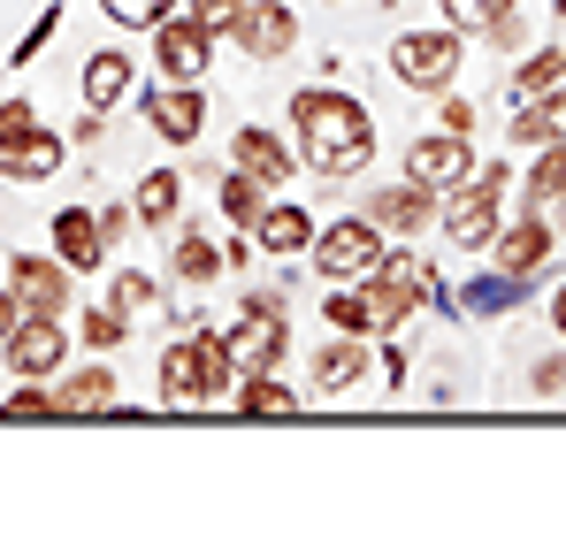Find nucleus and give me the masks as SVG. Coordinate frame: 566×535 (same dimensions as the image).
Listing matches in <instances>:
<instances>
[{
    "label": "nucleus",
    "mask_w": 566,
    "mask_h": 535,
    "mask_svg": "<svg viewBox=\"0 0 566 535\" xmlns=\"http://www.w3.org/2000/svg\"><path fill=\"white\" fill-rule=\"evenodd\" d=\"M283 115H291L298 169H314L322 183L368 177V161H376V115H368V99H353V92H337V85H298Z\"/></svg>",
    "instance_id": "obj_1"
},
{
    "label": "nucleus",
    "mask_w": 566,
    "mask_h": 535,
    "mask_svg": "<svg viewBox=\"0 0 566 535\" xmlns=\"http://www.w3.org/2000/svg\"><path fill=\"white\" fill-rule=\"evenodd\" d=\"M154 390H161V406H230L238 367H230V353H222V329H191V337H177V345H161Z\"/></svg>",
    "instance_id": "obj_2"
},
{
    "label": "nucleus",
    "mask_w": 566,
    "mask_h": 535,
    "mask_svg": "<svg viewBox=\"0 0 566 535\" xmlns=\"http://www.w3.org/2000/svg\"><path fill=\"white\" fill-rule=\"evenodd\" d=\"M505 183H513V169H505V161H490V169H474L468 183H452V191H444L437 230H444L460 253H490V245H497V230H505Z\"/></svg>",
    "instance_id": "obj_3"
},
{
    "label": "nucleus",
    "mask_w": 566,
    "mask_h": 535,
    "mask_svg": "<svg viewBox=\"0 0 566 535\" xmlns=\"http://www.w3.org/2000/svg\"><path fill=\"white\" fill-rule=\"evenodd\" d=\"M222 353H230V367L238 375H261V367H283L291 359V306H283L276 291H245L238 298V322L222 329Z\"/></svg>",
    "instance_id": "obj_4"
},
{
    "label": "nucleus",
    "mask_w": 566,
    "mask_h": 535,
    "mask_svg": "<svg viewBox=\"0 0 566 535\" xmlns=\"http://www.w3.org/2000/svg\"><path fill=\"white\" fill-rule=\"evenodd\" d=\"M468 70V31L437 23V31H398L390 39V77L406 92H452Z\"/></svg>",
    "instance_id": "obj_5"
},
{
    "label": "nucleus",
    "mask_w": 566,
    "mask_h": 535,
    "mask_svg": "<svg viewBox=\"0 0 566 535\" xmlns=\"http://www.w3.org/2000/svg\"><path fill=\"white\" fill-rule=\"evenodd\" d=\"M382 253H390V238H382L368 214H337V222H322V230H314L306 268H314L322 283H360V275H368Z\"/></svg>",
    "instance_id": "obj_6"
},
{
    "label": "nucleus",
    "mask_w": 566,
    "mask_h": 535,
    "mask_svg": "<svg viewBox=\"0 0 566 535\" xmlns=\"http://www.w3.org/2000/svg\"><path fill=\"white\" fill-rule=\"evenodd\" d=\"M214 54H222V31H214L207 15L177 8V15L154 23V77H161V85H199V77L214 70Z\"/></svg>",
    "instance_id": "obj_7"
},
{
    "label": "nucleus",
    "mask_w": 566,
    "mask_h": 535,
    "mask_svg": "<svg viewBox=\"0 0 566 535\" xmlns=\"http://www.w3.org/2000/svg\"><path fill=\"white\" fill-rule=\"evenodd\" d=\"M0 367H8L15 382H54V375L70 367V329H62V314H23V322L0 337Z\"/></svg>",
    "instance_id": "obj_8"
},
{
    "label": "nucleus",
    "mask_w": 566,
    "mask_h": 535,
    "mask_svg": "<svg viewBox=\"0 0 566 535\" xmlns=\"http://www.w3.org/2000/svg\"><path fill=\"white\" fill-rule=\"evenodd\" d=\"M222 39H230L245 62H283V54L298 46V8H291V0H245Z\"/></svg>",
    "instance_id": "obj_9"
},
{
    "label": "nucleus",
    "mask_w": 566,
    "mask_h": 535,
    "mask_svg": "<svg viewBox=\"0 0 566 535\" xmlns=\"http://www.w3.org/2000/svg\"><path fill=\"white\" fill-rule=\"evenodd\" d=\"M437 207H444V191H429L421 177H398V183H376L368 199H360V214L376 222L382 238H421L429 222H437Z\"/></svg>",
    "instance_id": "obj_10"
},
{
    "label": "nucleus",
    "mask_w": 566,
    "mask_h": 535,
    "mask_svg": "<svg viewBox=\"0 0 566 535\" xmlns=\"http://www.w3.org/2000/svg\"><path fill=\"white\" fill-rule=\"evenodd\" d=\"M138 107H146V130H154L161 146H199V130H207V115H214L199 85H161V77L146 85Z\"/></svg>",
    "instance_id": "obj_11"
},
{
    "label": "nucleus",
    "mask_w": 566,
    "mask_h": 535,
    "mask_svg": "<svg viewBox=\"0 0 566 535\" xmlns=\"http://www.w3.org/2000/svg\"><path fill=\"white\" fill-rule=\"evenodd\" d=\"M482 161H474V138L460 130H429V138H406V177H421L429 191H452V183H468Z\"/></svg>",
    "instance_id": "obj_12"
},
{
    "label": "nucleus",
    "mask_w": 566,
    "mask_h": 535,
    "mask_svg": "<svg viewBox=\"0 0 566 535\" xmlns=\"http://www.w3.org/2000/svg\"><path fill=\"white\" fill-rule=\"evenodd\" d=\"M230 169H245V177L269 183V191H283V183L298 177V146L283 130H269V123H238L230 130Z\"/></svg>",
    "instance_id": "obj_13"
},
{
    "label": "nucleus",
    "mask_w": 566,
    "mask_h": 535,
    "mask_svg": "<svg viewBox=\"0 0 566 535\" xmlns=\"http://www.w3.org/2000/svg\"><path fill=\"white\" fill-rule=\"evenodd\" d=\"M70 275L77 268L54 261V253H15L8 261V291H15L23 314H70Z\"/></svg>",
    "instance_id": "obj_14"
},
{
    "label": "nucleus",
    "mask_w": 566,
    "mask_h": 535,
    "mask_svg": "<svg viewBox=\"0 0 566 535\" xmlns=\"http://www.w3.org/2000/svg\"><path fill=\"white\" fill-rule=\"evenodd\" d=\"M368 367H376L368 337L329 329V345H322V353H314V367H306V390H314V398H345V390H360V382H368Z\"/></svg>",
    "instance_id": "obj_15"
},
{
    "label": "nucleus",
    "mask_w": 566,
    "mask_h": 535,
    "mask_svg": "<svg viewBox=\"0 0 566 535\" xmlns=\"http://www.w3.org/2000/svg\"><path fill=\"white\" fill-rule=\"evenodd\" d=\"M62 154H70V138H62V130H46V123H31V130L0 138V177H15V183H54V177H62Z\"/></svg>",
    "instance_id": "obj_16"
},
{
    "label": "nucleus",
    "mask_w": 566,
    "mask_h": 535,
    "mask_svg": "<svg viewBox=\"0 0 566 535\" xmlns=\"http://www.w3.org/2000/svg\"><path fill=\"white\" fill-rule=\"evenodd\" d=\"M490 253H497L505 275H528V283H536V275L552 268V253H559V238H552V222L528 207L521 222H505V230H497V245H490Z\"/></svg>",
    "instance_id": "obj_17"
},
{
    "label": "nucleus",
    "mask_w": 566,
    "mask_h": 535,
    "mask_svg": "<svg viewBox=\"0 0 566 535\" xmlns=\"http://www.w3.org/2000/svg\"><path fill=\"white\" fill-rule=\"evenodd\" d=\"M314 230H322V222H314V214H306L298 199H269V207H261V222H253L245 238H253V245H261L269 261H306Z\"/></svg>",
    "instance_id": "obj_18"
},
{
    "label": "nucleus",
    "mask_w": 566,
    "mask_h": 535,
    "mask_svg": "<svg viewBox=\"0 0 566 535\" xmlns=\"http://www.w3.org/2000/svg\"><path fill=\"white\" fill-rule=\"evenodd\" d=\"M54 406H62V421H93L115 406V367L107 359H85V367H62L54 375Z\"/></svg>",
    "instance_id": "obj_19"
},
{
    "label": "nucleus",
    "mask_w": 566,
    "mask_h": 535,
    "mask_svg": "<svg viewBox=\"0 0 566 535\" xmlns=\"http://www.w3.org/2000/svg\"><path fill=\"white\" fill-rule=\"evenodd\" d=\"M130 77H138V62H130L123 46H93V54H85V70H77V92H85V107L107 115V107L130 92Z\"/></svg>",
    "instance_id": "obj_20"
},
{
    "label": "nucleus",
    "mask_w": 566,
    "mask_h": 535,
    "mask_svg": "<svg viewBox=\"0 0 566 535\" xmlns=\"http://www.w3.org/2000/svg\"><path fill=\"white\" fill-rule=\"evenodd\" d=\"M107 253H115V245L99 238V214H93V207H62V214H54V261L99 268Z\"/></svg>",
    "instance_id": "obj_21"
},
{
    "label": "nucleus",
    "mask_w": 566,
    "mask_h": 535,
    "mask_svg": "<svg viewBox=\"0 0 566 535\" xmlns=\"http://www.w3.org/2000/svg\"><path fill=\"white\" fill-rule=\"evenodd\" d=\"M521 298H528V275H505V268H497V275H468V283L452 291V306H460V314H474V322L513 314Z\"/></svg>",
    "instance_id": "obj_22"
},
{
    "label": "nucleus",
    "mask_w": 566,
    "mask_h": 535,
    "mask_svg": "<svg viewBox=\"0 0 566 535\" xmlns=\"http://www.w3.org/2000/svg\"><path fill=\"white\" fill-rule=\"evenodd\" d=\"M368 275H376V283L398 298V306H406V314H421V306L437 298V275H429V261H413V253H382Z\"/></svg>",
    "instance_id": "obj_23"
},
{
    "label": "nucleus",
    "mask_w": 566,
    "mask_h": 535,
    "mask_svg": "<svg viewBox=\"0 0 566 535\" xmlns=\"http://www.w3.org/2000/svg\"><path fill=\"white\" fill-rule=\"evenodd\" d=\"M130 207H138V222H146V230L161 238V230L177 222V207H185V169H146V177H138V199H130Z\"/></svg>",
    "instance_id": "obj_24"
},
{
    "label": "nucleus",
    "mask_w": 566,
    "mask_h": 535,
    "mask_svg": "<svg viewBox=\"0 0 566 535\" xmlns=\"http://www.w3.org/2000/svg\"><path fill=\"white\" fill-rule=\"evenodd\" d=\"M230 406H238V413H261V421H269V413H283V421H291V413H298V390L283 382V367H261V375H238Z\"/></svg>",
    "instance_id": "obj_25"
},
{
    "label": "nucleus",
    "mask_w": 566,
    "mask_h": 535,
    "mask_svg": "<svg viewBox=\"0 0 566 535\" xmlns=\"http://www.w3.org/2000/svg\"><path fill=\"white\" fill-rule=\"evenodd\" d=\"M222 238H199V230H185L177 238V253H169V275L185 283V291H207V283H222Z\"/></svg>",
    "instance_id": "obj_26"
},
{
    "label": "nucleus",
    "mask_w": 566,
    "mask_h": 535,
    "mask_svg": "<svg viewBox=\"0 0 566 535\" xmlns=\"http://www.w3.org/2000/svg\"><path fill=\"white\" fill-rule=\"evenodd\" d=\"M214 207H222V222H230V230H253V222H261V207H269V183L245 177V169H222V177H214Z\"/></svg>",
    "instance_id": "obj_27"
},
{
    "label": "nucleus",
    "mask_w": 566,
    "mask_h": 535,
    "mask_svg": "<svg viewBox=\"0 0 566 535\" xmlns=\"http://www.w3.org/2000/svg\"><path fill=\"white\" fill-rule=\"evenodd\" d=\"M566 199V138L552 146H536V161H528V207L544 214V207H559Z\"/></svg>",
    "instance_id": "obj_28"
},
{
    "label": "nucleus",
    "mask_w": 566,
    "mask_h": 535,
    "mask_svg": "<svg viewBox=\"0 0 566 535\" xmlns=\"http://www.w3.org/2000/svg\"><path fill=\"white\" fill-rule=\"evenodd\" d=\"M559 85H566V46H536V54H521V70H513V92H521V99L559 92Z\"/></svg>",
    "instance_id": "obj_29"
},
{
    "label": "nucleus",
    "mask_w": 566,
    "mask_h": 535,
    "mask_svg": "<svg viewBox=\"0 0 566 535\" xmlns=\"http://www.w3.org/2000/svg\"><path fill=\"white\" fill-rule=\"evenodd\" d=\"M77 337H85V345H93V353H115V345H123V337H130V314H123V306H115V298H93V306H85V314H77Z\"/></svg>",
    "instance_id": "obj_30"
},
{
    "label": "nucleus",
    "mask_w": 566,
    "mask_h": 535,
    "mask_svg": "<svg viewBox=\"0 0 566 535\" xmlns=\"http://www.w3.org/2000/svg\"><path fill=\"white\" fill-rule=\"evenodd\" d=\"M0 421H62L54 382H15V390H8V406H0Z\"/></svg>",
    "instance_id": "obj_31"
},
{
    "label": "nucleus",
    "mask_w": 566,
    "mask_h": 535,
    "mask_svg": "<svg viewBox=\"0 0 566 535\" xmlns=\"http://www.w3.org/2000/svg\"><path fill=\"white\" fill-rule=\"evenodd\" d=\"M505 15H513V0H444V23H452V31H497V23H505Z\"/></svg>",
    "instance_id": "obj_32"
},
{
    "label": "nucleus",
    "mask_w": 566,
    "mask_h": 535,
    "mask_svg": "<svg viewBox=\"0 0 566 535\" xmlns=\"http://www.w3.org/2000/svg\"><path fill=\"white\" fill-rule=\"evenodd\" d=\"M107 298H115V306H123V314L138 322L146 306H161V283H154V275H138V268H123V275L107 283Z\"/></svg>",
    "instance_id": "obj_33"
},
{
    "label": "nucleus",
    "mask_w": 566,
    "mask_h": 535,
    "mask_svg": "<svg viewBox=\"0 0 566 535\" xmlns=\"http://www.w3.org/2000/svg\"><path fill=\"white\" fill-rule=\"evenodd\" d=\"M115 31H154L161 15H177V0H99Z\"/></svg>",
    "instance_id": "obj_34"
},
{
    "label": "nucleus",
    "mask_w": 566,
    "mask_h": 535,
    "mask_svg": "<svg viewBox=\"0 0 566 535\" xmlns=\"http://www.w3.org/2000/svg\"><path fill=\"white\" fill-rule=\"evenodd\" d=\"M528 398H566V359H528Z\"/></svg>",
    "instance_id": "obj_35"
},
{
    "label": "nucleus",
    "mask_w": 566,
    "mask_h": 535,
    "mask_svg": "<svg viewBox=\"0 0 566 535\" xmlns=\"http://www.w3.org/2000/svg\"><path fill=\"white\" fill-rule=\"evenodd\" d=\"M437 99H444V107H437V130H460V138H474V123H482V115H474V99H460V92H437Z\"/></svg>",
    "instance_id": "obj_36"
},
{
    "label": "nucleus",
    "mask_w": 566,
    "mask_h": 535,
    "mask_svg": "<svg viewBox=\"0 0 566 535\" xmlns=\"http://www.w3.org/2000/svg\"><path fill=\"white\" fill-rule=\"evenodd\" d=\"M130 222H138V207H130V199L99 207V238H107V245H123V230H130Z\"/></svg>",
    "instance_id": "obj_37"
},
{
    "label": "nucleus",
    "mask_w": 566,
    "mask_h": 535,
    "mask_svg": "<svg viewBox=\"0 0 566 535\" xmlns=\"http://www.w3.org/2000/svg\"><path fill=\"white\" fill-rule=\"evenodd\" d=\"M31 123H39V107H31V99H0V138L31 130Z\"/></svg>",
    "instance_id": "obj_38"
},
{
    "label": "nucleus",
    "mask_w": 566,
    "mask_h": 535,
    "mask_svg": "<svg viewBox=\"0 0 566 535\" xmlns=\"http://www.w3.org/2000/svg\"><path fill=\"white\" fill-rule=\"evenodd\" d=\"M238 8H245V0H191V15H207L214 31H230V15H238Z\"/></svg>",
    "instance_id": "obj_39"
},
{
    "label": "nucleus",
    "mask_w": 566,
    "mask_h": 535,
    "mask_svg": "<svg viewBox=\"0 0 566 535\" xmlns=\"http://www.w3.org/2000/svg\"><path fill=\"white\" fill-rule=\"evenodd\" d=\"M46 31H54V8H46V15H39V31H31V39H23V54H15V62H39V46H46Z\"/></svg>",
    "instance_id": "obj_40"
},
{
    "label": "nucleus",
    "mask_w": 566,
    "mask_h": 535,
    "mask_svg": "<svg viewBox=\"0 0 566 535\" xmlns=\"http://www.w3.org/2000/svg\"><path fill=\"white\" fill-rule=\"evenodd\" d=\"M15 322H23V306H15V291H8V283H0V337H8V329H15Z\"/></svg>",
    "instance_id": "obj_41"
},
{
    "label": "nucleus",
    "mask_w": 566,
    "mask_h": 535,
    "mask_svg": "<svg viewBox=\"0 0 566 535\" xmlns=\"http://www.w3.org/2000/svg\"><path fill=\"white\" fill-rule=\"evenodd\" d=\"M552 329H559V337H566V283H559V291H552Z\"/></svg>",
    "instance_id": "obj_42"
},
{
    "label": "nucleus",
    "mask_w": 566,
    "mask_h": 535,
    "mask_svg": "<svg viewBox=\"0 0 566 535\" xmlns=\"http://www.w3.org/2000/svg\"><path fill=\"white\" fill-rule=\"evenodd\" d=\"M552 8H559V15H566V0H552Z\"/></svg>",
    "instance_id": "obj_43"
}]
</instances>
